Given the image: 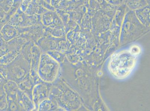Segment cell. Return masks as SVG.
Masks as SVG:
<instances>
[{"instance_id": "6da1fadb", "label": "cell", "mask_w": 150, "mask_h": 111, "mask_svg": "<svg viewBox=\"0 0 150 111\" xmlns=\"http://www.w3.org/2000/svg\"><path fill=\"white\" fill-rule=\"evenodd\" d=\"M136 56L129 51H124L114 55L109 64V69L113 75L119 78H125L135 65Z\"/></svg>"}, {"instance_id": "7a4b0ae2", "label": "cell", "mask_w": 150, "mask_h": 111, "mask_svg": "<svg viewBox=\"0 0 150 111\" xmlns=\"http://www.w3.org/2000/svg\"><path fill=\"white\" fill-rule=\"evenodd\" d=\"M60 63L47 53L42 52L38 66V74L41 80L52 84L61 76Z\"/></svg>"}, {"instance_id": "3957f363", "label": "cell", "mask_w": 150, "mask_h": 111, "mask_svg": "<svg viewBox=\"0 0 150 111\" xmlns=\"http://www.w3.org/2000/svg\"><path fill=\"white\" fill-rule=\"evenodd\" d=\"M30 63L20 53L13 61L6 65L8 80L17 84L30 76Z\"/></svg>"}, {"instance_id": "277c9868", "label": "cell", "mask_w": 150, "mask_h": 111, "mask_svg": "<svg viewBox=\"0 0 150 111\" xmlns=\"http://www.w3.org/2000/svg\"><path fill=\"white\" fill-rule=\"evenodd\" d=\"M41 16L40 15L27 14L20 7L17 12L11 17L8 23L20 28L35 25H42Z\"/></svg>"}, {"instance_id": "5b68a950", "label": "cell", "mask_w": 150, "mask_h": 111, "mask_svg": "<svg viewBox=\"0 0 150 111\" xmlns=\"http://www.w3.org/2000/svg\"><path fill=\"white\" fill-rule=\"evenodd\" d=\"M52 84L41 81L34 86L32 93V100L37 111L39 104L44 100L49 98Z\"/></svg>"}, {"instance_id": "8992f818", "label": "cell", "mask_w": 150, "mask_h": 111, "mask_svg": "<svg viewBox=\"0 0 150 111\" xmlns=\"http://www.w3.org/2000/svg\"><path fill=\"white\" fill-rule=\"evenodd\" d=\"M7 101L8 111H19L17 103V93L19 88L17 84L13 81L7 80L4 85Z\"/></svg>"}, {"instance_id": "52a82bcc", "label": "cell", "mask_w": 150, "mask_h": 111, "mask_svg": "<svg viewBox=\"0 0 150 111\" xmlns=\"http://www.w3.org/2000/svg\"><path fill=\"white\" fill-rule=\"evenodd\" d=\"M19 36L27 41L33 42L36 44L38 40L44 36L45 29L43 25H35L31 26L18 27Z\"/></svg>"}, {"instance_id": "ba28073f", "label": "cell", "mask_w": 150, "mask_h": 111, "mask_svg": "<svg viewBox=\"0 0 150 111\" xmlns=\"http://www.w3.org/2000/svg\"><path fill=\"white\" fill-rule=\"evenodd\" d=\"M43 51L36 44H34L31 49L30 60V77L35 83L36 84L42 81L38 76V70L40 62L41 55Z\"/></svg>"}, {"instance_id": "9c48e42d", "label": "cell", "mask_w": 150, "mask_h": 111, "mask_svg": "<svg viewBox=\"0 0 150 111\" xmlns=\"http://www.w3.org/2000/svg\"><path fill=\"white\" fill-rule=\"evenodd\" d=\"M17 103L20 111L35 110L32 99L19 89L17 93Z\"/></svg>"}, {"instance_id": "30bf717a", "label": "cell", "mask_w": 150, "mask_h": 111, "mask_svg": "<svg viewBox=\"0 0 150 111\" xmlns=\"http://www.w3.org/2000/svg\"><path fill=\"white\" fill-rule=\"evenodd\" d=\"M42 23L45 27H51L63 24L56 11L48 10L42 15Z\"/></svg>"}, {"instance_id": "8fae6325", "label": "cell", "mask_w": 150, "mask_h": 111, "mask_svg": "<svg viewBox=\"0 0 150 111\" xmlns=\"http://www.w3.org/2000/svg\"><path fill=\"white\" fill-rule=\"evenodd\" d=\"M4 41L9 42L19 36L18 27L7 23L1 31Z\"/></svg>"}, {"instance_id": "7c38bea8", "label": "cell", "mask_w": 150, "mask_h": 111, "mask_svg": "<svg viewBox=\"0 0 150 111\" xmlns=\"http://www.w3.org/2000/svg\"><path fill=\"white\" fill-rule=\"evenodd\" d=\"M37 111H64L58 106L56 103L50 98L42 101L38 106Z\"/></svg>"}, {"instance_id": "4fadbf2b", "label": "cell", "mask_w": 150, "mask_h": 111, "mask_svg": "<svg viewBox=\"0 0 150 111\" xmlns=\"http://www.w3.org/2000/svg\"><path fill=\"white\" fill-rule=\"evenodd\" d=\"M18 88L32 99L33 89L35 85L30 76L17 84Z\"/></svg>"}, {"instance_id": "5bb4252c", "label": "cell", "mask_w": 150, "mask_h": 111, "mask_svg": "<svg viewBox=\"0 0 150 111\" xmlns=\"http://www.w3.org/2000/svg\"><path fill=\"white\" fill-rule=\"evenodd\" d=\"M48 11L39 3L31 1L25 12L29 15H40Z\"/></svg>"}, {"instance_id": "9a60e30c", "label": "cell", "mask_w": 150, "mask_h": 111, "mask_svg": "<svg viewBox=\"0 0 150 111\" xmlns=\"http://www.w3.org/2000/svg\"><path fill=\"white\" fill-rule=\"evenodd\" d=\"M44 27L45 31L53 37L57 38L64 37L65 30L63 24H59L53 26Z\"/></svg>"}, {"instance_id": "2e32d148", "label": "cell", "mask_w": 150, "mask_h": 111, "mask_svg": "<svg viewBox=\"0 0 150 111\" xmlns=\"http://www.w3.org/2000/svg\"><path fill=\"white\" fill-rule=\"evenodd\" d=\"M22 2V0H14L13 3L9 9L8 11L6 12L7 17L9 20L11 17L17 12L18 9L20 7Z\"/></svg>"}, {"instance_id": "e0dca14e", "label": "cell", "mask_w": 150, "mask_h": 111, "mask_svg": "<svg viewBox=\"0 0 150 111\" xmlns=\"http://www.w3.org/2000/svg\"><path fill=\"white\" fill-rule=\"evenodd\" d=\"M46 52L60 64L62 63L63 56L62 53L60 51H47Z\"/></svg>"}, {"instance_id": "ac0fdd59", "label": "cell", "mask_w": 150, "mask_h": 111, "mask_svg": "<svg viewBox=\"0 0 150 111\" xmlns=\"http://www.w3.org/2000/svg\"><path fill=\"white\" fill-rule=\"evenodd\" d=\"M131 53L135 56H137L140 52V49L137 46H134L131 48L129 51Z\"/></svg>"}, {"instance_id": "d6986e66", "label": "cell", "mask_w": 150, "mask_h": 111, "mask_svg": "<svg viewBox=\"0 0 150 111\" xmlns=\"http://www.w3.org/2000/svg\"><path fill=\"white\" fill-rule=\"evenodd\" d=\"M46 1V2L48 3L49 4L51 3V0H45Z\"/></svg>"}]
</instances>
